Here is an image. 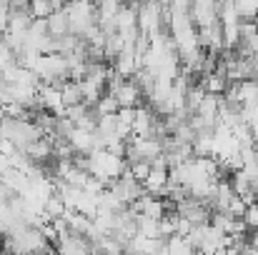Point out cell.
I'll list each match as a JSON object with an SVG mask.
<instances>
[{"mask_svg":"<svg viewBox=\"0 0 258 255\" xmlns=\"http://www.w3.org/2000/svg\"><path fill=\"white\" fill-rule=\"evenodd\" d=\"M48 33L53 38H63L71 33V18H68V10L60 8V10H53L48 15Z\"/></svg>","mask_w":258,"mask_h":255,"instance_id":"obj_1","label":"cell"}]
</instances>
